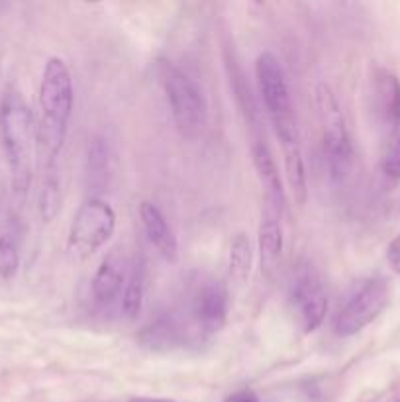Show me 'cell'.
I'll return each instance as SVG.
<instances>
[{
	"label": "cell",
	"mask_w": 400,
	"mask_h": 402,
	"mask_svg": "<svg viewBox=\"0 0 400 402\" xmlns=\"http://www.w3.org/2000/svg\"><path fill=\"white\" fill-rule=\"evenodd\" d=\"M40 116L35 122V155L42 171L57 167L75 104L73 79L61 57H49L40 85Z\"/></svg>",
	"instance_id": "obj_1"
},
{
	"label": "cell",
	"mask_w": 400,
	"mask_h": 402,
	"mask_svg": "<svg viewBox=\"0 0 400 402\" xmlns=\"http://www.w3.org/2000/svg\"><path fill=\"white\" fill-rule=\"evenodd\" d=\"M0 143L10 169L14 193L26 195L32 185L35 126L30 106L14 87L0 98Z\"/></svg>",
	"instance_id": "obj_2"
},
{
	"label": "cell",
	"mask_w": 400,
	"mask_h": 402,
	"mask_svg": "<svg viewBox=\"0 0 400 402\" xmlns=\"http://www.w3.org/2000/svg\"><path fill=\"white\" fill-rule=\"evenodd\" d=\"M255 79H257L263 106L267 110V116L277 131V138L281 140L282 147L301 143L294 108H292L291 88L287 83L281 61L269 51L261 54L255 61Z\"/></svg>",
	"instance_id": "obj_3"
},
{
	"label": "cell",
	"mask_w": 400,
	"mask_h": 402,
	"mask_svg": "<svg viewBox=\"0 0 400 402\" xmlns=\"http://www.w3.org/2000/svg\"><path fill=\"white\" fill-rule=\"evenodd\" d=\"M159 77L177 130L186 140H196L208 120V104L202 88L189 73L169 61L159 65Z\"/></svg>",
	"instance_id": "obj_4"
},
{
	"label": "cell",
	"mask_w": 400,
	"mask_h": 402,
	"mask_svg": "<svg viewBox=\"0 0 400 402\" xmlns=\"http://www.w3.org/2000/svg\"><path fill=\"white\" fill-rule=\"evenodd\" d=\"M316 106L322 128V150L330 179L344 181L353 165V145L347 130V122L334 90L326 83L316 87Z\"/></svg>",
	"instance_id": "obj_5"
},
{
	"label": "cell",
	"mask_w": 400,
	"mask_h": 402,
	"mask_svg": "<svg viewBox=\"0 0 400 402\" xmlns=\"http://www.w3.org/2000/svg\"><path fill=\"white\" fill-rule=\"evenodd\" d=\"M116 230V212L106 200L90 196L73 216L69 230V248L75 255L88 257L109 243Z\"/></svg>",
	"instance_id": "obj_6"
},
{
	"label": "cell",
	"mask_w": 400,
	"mask_h": 402,
	"mask_svg": "<svg viewBox=\"0 0 400 402\" xmlns=\"http://www.w3.org/2000/svg\"><path fill=\"white\" fill-rule=\"evenodd\" d=\"M390 303L389 283L383 277H373L357 287L335 314L334 332L339 337H351L375 322Z\"/></svg>",
	"instance_id": "obj_7"
},
{
	"label": "cell",
	"mask_w": 400,
	"mask_h": 402,
	"mask_svg": "<svg viewBox=\"0 0 400 402\" xmlns=\"http://www.w3.org/2000/svg\"><path fill=\"white\" fill-rule=\"evenodd\" d=\"M227 308H230V294H227L226 284L218 279H208L196 289L193 296V320L202 336H212L218 334L227 318Z\"/></svg>",
	"instance_id": "obj_8"
},
{
	"label": "cell",
	"mask_w": 400,
	"mask_h": 402,
	"mask_svg": "<svg viewBox=\"0 0 400 402\" xmlns=\"http://www.w3.org/2000/svg\"><path fill=\"white\" fill-rule=\"evenodd\" d=\"M292 308L304 334L322 326L328 314V296L322 283L312 273H303L292 284Z\"/></svg>",
	"instance_id": "obj_9"
},
{
	"label": "cell",
	"mask_w": 400,
	"mask_h": 402,
	"mask_svg": "<svg viewBox=\"0 0 400 402\" xmlns=\"http://www.w3.org/2000/svg\"><path fill=\"white\" fill-rule=\"evenodd\" d=\"M251 155H253V165L259 177V183L265 191L267 214L281 218L282 208H285V188H282L277 163L273 159V153L263 140H255L251 145Z\"/></svg>",
	"instance_id": "obj_10"
},
{
	"label": "cell",
	"mask_w": 400,
	"mask_h": 402,
	"mask_svg": "<svg viewBox=\"0 0 400 402\" xmlns=\"http://www.w3.org/2000/svg\"><path fill=\"white\" fill-rule=\"evenodd\" d=\"M375 112L381 126L390 134L400 131V79L387 69H381L375 77Z\"/></svg>",
	"instance_id": "obj_11"
},
{
	"label": "cell",
	"mask_w": 400,
	"mask_h": 402,
	"mask_svg": "<svg viewBox=\"0 0 400 402\" xmlns=\"http://www.w3.org/2000/svg\"><path fill=\"white\" fill-rule=\"evenodd\" d=\"M140 220L143 232L155 250L159 251L163 259L175 261L179 255V243L173 228L169 226L167 218L159 208L150 200H143L140 204Z\"/></svg>",
	"instance_id": "obj_12"
},
{
	"label": "cell",
	"mask_w": 400,
	"mask_h": 402,
	"mask_svg": "<svg viewBox=\"0 0 400 402\" xmlns=\"http://www.w3.org/2000/svg\"><path fill=\"white\" fill-rule=\"evenodd\" d=\"M126 277L128 271L124 267V261L116 253H110L93 277V298L97 300V305H114L124 293Z\"/></svg>",
	"instance_id": "obj_13"
},
{
	"label": "cell",
	"mask_w": 400,
	"mask_h": 402,
	"mask_svg": "<svg viewBox=\"0 0 400 402\" xmlns=\"http://www.w3.org/2000/svg\"><path fill=\"white\" fill-rule=\"evenodd\" d=\"M184 337H186L184 330L173 316L163 314L157 316L143 328L138 339L143 348L153 349V351H171L183 346Z\"/></svg>",
	"instance_id": "obj_14"
},
{
	"label": "cell",
	"mask_w": 400,
	"mask_h": 402,
	"mask_svg": "<svg viewBox=\"0 0 400 402\" xmlns=\"http://www.w3.org/2000/svg\"><path fill=\"white\" fill-rule=\"evenodd\" d=\"M143 298H145V273L143 265L134 261L128 269L124 293H122V312L128 318H138L143 308Z\"/></svg>",
	"instance_id": "obj_15"
},
{
	"label": "cell",
	"mask_w": 400,
	"mask_h": 402,
	"mask_svg": "<svg viewBox=\"0 0 400 402\" xmlns=\"http://www.w3.org/2000/svg\"><path fill=\"white\" fill-rule=\"evenodd\" d=\"M282 243H285V238H282L281 218L265 214L259 226V251L265 265H273L279 261L282 253Z\"/></svg>",
	"instance_id": "obj_16"
},
{
	"label": "cell",
	"mask_w": 400,
	"mask_h": 402,
	"mask_svg": "<svg viewBox=\"0 0 400 402\" xmlns=\"http://www.w3.org/2000/svg\"><path fill=\"white\" fill-rule=\"evenodd\" d=\"M230 275L239 283H243L249 277L251 265H253V243L246 232L234 234L230 241V255H227Z\"/></svg>",
	"instance_id": "obj_17"
},
{
	"label": "cell",
	"mask_w": 400,
	"mask_h": 402,
	"mask_svg": "<svg viewBox=\"0 0 400 402\" xmlns=\"http://www.w3.org/2000/svg\"><path fill=\"white\" fill-rule=\"evenodd\" d=\"M282 155H285V171H287V181L291 186L292 196L298 204H304L308 191H306V171H304L301 143L282 147Z\"/></svg>",
	"instance_id": "obj_18"
},
{
	"label": "cell",
	"mask_w": 400,
	"mask_h": 402,
	"mask_svg": "<svg viewBox=\"0 0 400 402\" xmlns=\"http://www.w3.org/2000/svg\"><path fill=\"white\" fill-rule=\"evenodd\" d=\"M110 165V150L109 143L104 138L95 136L88 143L87 153V171L90 185L98 186V191H102V186L106 185V175H109Z\"/></svg>",
	"instance_id": "obj_19"
},
{
	"label": "cell",
	"mask_w": 400,
	"mask_h": 402,
	"mask_svg": "<svg viewBox=\"0 0 400 402\" xmlns=\"http://www.w3.org/2000/svg\"><path fill=\"white\" fill-rule=\"evenodd\" d=\"M61 207V183L57 167L42 171V186H40V214L44 222H51Z\"/></svg>",
	"instance_id": "obj_20"
},
{
	"label": "cell",
	"mask_w": 400,
	"mask_h": 402,
	"mask_svg": "<svg viewBox=\"0 0 400 402\" xmlns=\"http://www.w3.org/2000/svg\"><path fill=\"white\" fill-rule=\"evenodd\" d=\"M20 269V251L10 236H0V277L14 279Z\"/></svg>",
	"instance_id": "obj_21"
},
{
	"label": "cell",
	"mask_w": 400,
	"mask_h": 402,
	"mask_svg": "<svg viewBox=\"0 0 400 402\" xmlns=\"http://www.w3.org/2000/svg\"><path fill=\"white\" fill-rule=\"evenodd\" d=\"M383 175L385 179L390 183H400V131L392 138V142L389 143L383 163H381Z\"/></svg>",
	"instance_id": "obj_22"
},
{
	"label": "cell",
	"mask_w": 400,
	"mask_h": 402,
	"mask_svg": "<svg viewBox=\"0 0 400 402\" xmlns=\"http://www.w3.org/2000/svg\"><path fill=\"white\" fill-rule=\"evenodd\" d=\"M387 259H389V265L392 267V271L400 275V236H397V238L389 243Z\"/></svg>",
	"instance_id": "obj_23"
},
{
	"label": "cell",
	"mask_w": 400,
	"mask_h": 402,
	"mask_svg": "<svg viewBox=\"0 0 400 402\" xmlns=\"http://www.w3.org/2000/svg\"><path fill=\"white\" fill-rule=\"evenodd\" d=\"M226 402H259V401H257L255 392L239 391V392H234L232 396H227Z\"/></svg>",
	"instance_id": "obj_24"
},
{
	"label": "cell",
	"mask_w": 400,
	"mask_h": 402,
	"mask_svg": "<svg viewBox=\"0 0 400 402\" xmlns=\"http://www.w3.org/2000/svg\"><path fill=\"white\" fill-rule=\"evenodd\" d=\"M128 402H177L171 399H150V396H134Z\"/></svg>",
	"instance_id": "obj_25"
},
{
	"label": "cell",
	"mask_w": 400,
	"mask_h": 402,
	"mask_svg": "<svg viewBox=\"0 0 400 402\" xmlns=\"http://www.w3.org/2000/svg\"><path fill=\"white\" fill-rule=\"evenodd\" d=\"M399 402H400V401H399Z\"/></svg>",
	"instance_id": "obj_26"
}]
</instances>
